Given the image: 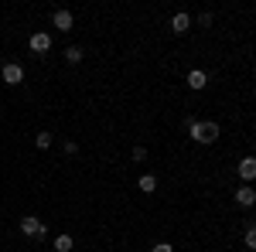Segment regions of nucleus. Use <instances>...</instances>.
Returning a JSON list of instances; mask_svg holds the SVG:
<instances>
[{
  "label": "nucleus",
  "instance_id": "obj_12",
  "mask_svg": "<svg viewBox=\"0 0 256 252\" xmlns=\"http://www.w3.org/2000/svg\"><path fill=\"white\" fill-rule=\"evenodd\" d=\"M72 249H76L72 235H58V239H55V252H72Z\"/></svg>",
  "mask_w": 256,
  "mask_h": 252
},
{
  "label": "nucleus",
  "instance_id": "obj_4",
  "mask_svg": "<svg viewBox=\"0 0 256 252\" xmlns=\"http://www.w3.org/2000/svg\"><path fill=\"white\" fill-rule=\"evenodd\" d=\"M52 24H55V31H72V27H76V14L62 7V10L52 14Z\"/></svg>",
  "mask_w": 256,
  "mask_h": 252
},
{
  "label": "nucleus",
  "instance_id": "obj_5",
  "mask_svg": "<svg viewBox=\"0 0 256 252\" xmlns=\"http://www.w3.org/2000/svg\"><path fill=\"white\" fill-rule=\"evenodd\" d=\"M28 48H31L34 55H44V51L52 48V34H48V31H34L31 41H28Z\"/></svg>",
  "mask_w": 256,
  "mask_h": 252
},
{
  "label": "nucleus",
  "instance_id": "obj_11",
  "mask_svg": "<svg viewBox=\"0 0 256 252\" xmlns=\"http://www.w3.org/2000/svg\"><path fill=\"white\" fill-rule=\"evenodd\" d=\"M65 61H68V65H79L82 61V48L79 44H68V48H65Z\"/></svg>",
  "mask_w": 256,
  "mask_h": 252
},
{
  "label": "nucleus",
  "instance_id": "obj_8",
  "mask_svg": "<svg viewBox=\"0 0 256 252\" xmlns=\"http://www.w3.org/2000/svg\"><path fill=\"white\" fill-rule=\"evenodd\" d=\"M188 27H192V14H184V10H181V14L171 17V31H174V34H184Z\"/></svg>",
  "mask_w": 256,
  "mask_h": 252
},
{
  "label": "nucleus",
  "instance_id": "obj_13",
  "mask_svg": "<svg viewBox=\"0 0 256 252\" xmlns=\"http://www.w3.org/2000/svg\"><path fill=\"white\" fill-rule=\"evenodd\" d=\"M52 140H55V136L48 133V130H41V133L34 136V143H38V150H48V147H52Z\"/></svg>",
  "mask_w": 256,
  "mask_h": 252
},
{
  "label": "nucleus",
  "instance_id": "obj_1",
  "mask_svg": "<svg viewBox=\"0 0 256 252\" xmlns=\"http://www.w3.org/2000/svg\"><path fill=\"white\" fill-rule=\"evenodd\" d=\"M188 136L195 143H216L218 140V123L216 119H188Z\"/></svg>",
  "mask_w": 256,
  "mask_h": 252
},
{
  "label": "nucleus",
  "instance_id": "obj_19",
  "mask_svg": "<svg viewBox=\"0 0 256 252\" xmlns=\"http://www.w3.org/2000/svg\"><path fill=\"white\" fill-rule=\"evenodd\" d=\"M253 99H256V92H253Z\"/></svg>",
  "mask_w": 256,
  "mask_h": 252
},
{
  "label": "nucleus",
  "instance_id": "obj_10",
  "mask_svg": "<svg viewBox=\"0 0 256 252\" xmlns=\"http://www.w3.org/2000/svg\"><path fill=\"white\" fill-rule=\"evenodd\" d=\"M137 188H140L144 194H154V191H158V177H154V174H144V177L137 181Z\"/></svg>",
  "mask_w": 256,
  "mask_h": 252
},
{
  "label": "nucleus",
  "instance_id": "obj_9",
  "mask_svg": "<svg viewBox=\"0 0 256 252\" xmlns=\"http://www.w3.org/2000/svg\"><path fill=\"white\" fill-rule=\"evenodd\" d=\"M188 85H192L195 92H202V89L208 85V75H205L202 68H192V72H188Z\"/></svg>",
  "mask_w": 256,
  "mask_h": 252
},
{
  "label": "nucleus",
  "instance_id": "obj_18",
  "mask_svg": "<svg viewBox=\"0 0 256 252\" xmlns=\"http://www.w3.org/2000/svg\"><path fill=\"white\" fill-rule=\"evenodd\" d=\"M198 24H202V27H208V24H212V14H208V10H205V14H198Z\"/></svg>",
  "mask_w": 256,
  "mask_h": 252
},
{
  "label": "nucleus",
  "instance_id": "obj_2",
  "mask_svg": "<svg viewBox=\"0 0 256 252\" xmlns=\"http://www.w3.org/2000/svg\"><path fill=\"white\" fill-rule=\"evenodd\" d=\"M20 232L28 235V239H44V235H48V225H44L41 218H34V215H24V218H20Z\"/></svg>",
  "mask_w": 256,
  "mask_h": 252
},
{
  "label": "nucleus",
  "instance_id": "obj_3",
  "mask_svg": "<svg viewBox=\"0 0 256 252\" xmlns=\"http://www.w3.org/2000/svg\"><path fill=\"white\" fill-rule=\"evenodd\" d=\"M0 78H4V85H20V82H24V68H20L18 61H7V65L0 68Z\"/></svg>",
  "mask_w": 256,
  "mask_h": 252
},
{
  "label": "nucleus",
  "instance_id": "obj_15",
  "mask_svg": "<svg viewBox=\"0 0 256 252\" xmlns=\"http://www.w3.org/2000/svg\"><path fill=\"white\" fill-rule=\"evenodd\" d=\"M130 157H134L137 164H144V160H147V147H134V150H130Z\"/></svg>",
  "mask_w": 256,
  "mask_h": 252
},
{
  "label": "nucleus",
  "instance_id": "obj_14",
  "mask_svg": "<svg viewBox=\"0 0 256 252\" xmlns=\"http://www.w3.org/2000/svg\"><path fill=\"white\" fill-rule=\"evenodd\" d=\"M62 150H65L68 157H76V154H79V143H76V140H65V143H62Z\"/></svg>",
  "mask_w": 256,
  "mask_h": 252
},
{
  "label": "nucleus",
  "instance_id": "obj_17",
  "mask_svg": "<svg viewBox=\"0 0 256 252\" xmlns=\"http://www.w3.org/2000/svg\"><path fill=\"white\" fill-rule=\"evenodd\" d=\"M150 252H174V246H171V242H158Z\"/></svg>",
  "mask_w": 256,
  "mask_h": 252
},
{
  "label": "nucleus",
  "instance_id": "obj_7",
  "mask_svg": "<svg viewBox=\"0 0 256 252\" xmlns=\"http://www.w3.org/2000/svg\"><path fill=\"white\" fill-rule=\"evenodd\" d=\"M236 171H239V177H242V184H250V181H256V157H242Z\"/></svg>",
  "mask_w": 256,
  "mask_h": 252
},
{
  "label": "nucleus",
  "instance_id": "obj_6",
  "mask_svg": "<svg viewBox=\"0 0 256 252\" xmlns=\"http://www.w3.org/2000/svg\"><path fill=\"white\" fill-rule=\"evenodd\" d=\"M236 205H242V208H253L256 205V188L253 184H239L236 188Z\"/></svg>",
  "mask_w": 256,
  "mask_h": 252
},
{
  "label": "nucleus",
  "instance_id": "obj_16",
  "mask_svg": "<svg viewBox=\"0 0 256 252\" xmlns=\"http://www.w3.org/2000/svg\"><path fill=\"white\" fill-rule=\"evenodd\" d=\"M246 249L256 252V229H246Z\"/></svg>",
  "mask_w": 256,
  "mask_h": 252
}]
</instances>
